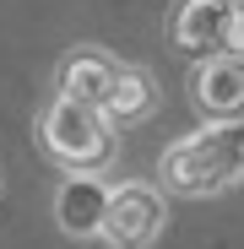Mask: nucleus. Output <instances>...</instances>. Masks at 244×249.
<instances>
[{"label": "nucleus", "mask_w": 244, "mask_h": 249, "mask_svg": "<svg viewBox=\"0 0 244 249\" xmlns=\"http://www.w3.org/2000/svg\"><path fill=\"white\" fill-rule=\"evenodd\" d=\"M190 103L206 124H244V60L212 54L190 65Z\"/></svg>", "instance_id": "20e7f679"}, {"label": "nucleus", "mask_w": 244, "mask_h": 249, "mask_svg": "<svg viewBox=\"0 0 244 249\" xmlns=\"http://www.w3.org/2000/svg\"><path fill=\"white\" fill-rule=\"evenodd\" d=\"M33 136L60 174H109L119 157V130L103 119V108L71 103V98H49L38 108Z\"/></svg>", "instance_id": "f03ea898"}, {"label": "nucleus", "mask_w": 244, "mask_h": 249, "mask_svg": "<svg viewBox=\"0 0 244 249\" xmlns=\"http://www.w3.org/2000/svg\"><path fill=\"white\" fill-rule=\"evenodd\" d=\"M244 179V124H201L157 157V190L179 200H212Z\"/></svg>", "instance_id": "f257e3e1"}, {"label": "nucleus", "mask_w": 244, "mask_h": 249, "mask_svg": "<svg viewBox=\"0 0 244 249\" xmlns=\"http://www.w3.org/2000/svg\"><path fill=\"white\" fill-rule=\"evenodd\" d=\"M119 54L98 49V44H76L65 49L60 71H55V98H71V103H87V108H103L109 87H114V76H119Z\"/></svg>", "instance_id": "423d86ee"}, {"label": "nucleus", "mask_w": 244, "mask_h": 249, "mask_svg": "<svg viewBox=\"0 0 244 249\" xmlns=\"http://www.w3.org/2000/svg\"><path fill=\"white\" fill-rule=\"evenodd\" d=\"M163 222H169V195H163L157 184H147V179L114 184L103 228H98V244L103 249H152Z\"/></svg>", "instance_id": "7ed1b4c3"}, {"label": "nucleus", "mask_w": 244, "mask_h": 249, "mask_svg": "<svg viewBox=\"0 0 244 249\" xmlns=\"http://www.w3.org/2000/svg\"><path fill=\"white\" fill-rule=\"evenodd\" d=\"M109 179L103 174H60L55 184V228L76 244H93L98 228H103V212H109Z\"/></svg>", "instance_id": "39448f33"}, {"label": "nucleus", "mask_w": 244, "mask_h": 249, "mask_svg": "<svg viewBox=\"0 0 244 249\" xmlns=\"http://www.w3.org/2000/svg\"><path fill=\"white\" fill-rule=\"evenodd\" d=\"M228 6H244V0H228Z\"/></svg>", "instance_id": "9d476101"}, {"label": "nucleus", "mask_w": 244, "mask_h": 249, "mask_svg": "<svg viewBox=\"0 0 244 249\" xmlns=\"http://www.w3.org/2000/svg\"><path fill=\"white\" fill-rule=\"evenodd\" d=\"M152 114H157V76L141 71V65H119L114 87H109V98H103V119L119 130V124H141V119H152Z\"/></svg>", "instance_id": "6e6552de"}, {"label": "nucleus", "mask_w": 244, "mask_h": 249, "mask_svg": "<svg viewBox=\"0 0 244 249\" xmlns=\"http://www.w3.org/2000/svg\"><path fill=\"white\" fill-rule=\"evenodd\" d=\"M223 54H239V60H244V6H233V17H228V38H223Z\"/></svg>", "instance_id": "1a4fd4ad"}, {"label": "nucleus", "mask_w": 244, "mask_h": 249, "mask_svg": "<svg viewBox=\"0 0 244 249\" xmlns=\"http://www.w3.org/2000/svg\"><path fill=\"white\" fill-rule=\"evenodd\" d=\"M228 17H233L228 0H174L169 38H174L179 54H190V60H212V54H223Z\"/></svg>", "instance_id": "0eeeda50"}]
</instances>
